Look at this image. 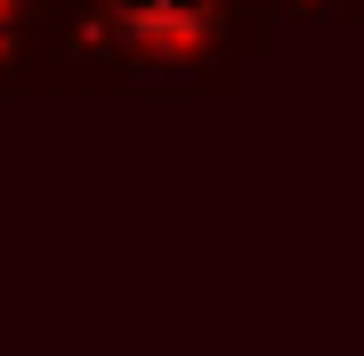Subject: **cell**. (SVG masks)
I'll return each mask as SVG.
<instances>
[{
	"mask_svg": "<svg viewBox=\"0 0 364 356\" xmlns=\"http://www.w3.org/2000/svg\"><path fill=\"white\" fill-rule=\"evenodd\" d=\"M114 25L130 41H195L210 25V0H114Z\"/></svg>",
	"mask_w": 364,
	"mask_h": 356,
	"instance_id": "obj_1",
	"label": "cell"
}]
</instances>
